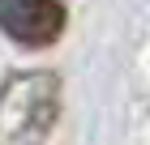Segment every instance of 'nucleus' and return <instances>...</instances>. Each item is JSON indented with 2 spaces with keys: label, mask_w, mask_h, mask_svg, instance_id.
Here are the masks:
<instances>
[{
  "label": "nucleus",
  "mask_w": 150,
  "mask_h": 145,
  "mask_svg": "<svg viewBox=\"0 0 150 145\" xmlns=\"http://www.w3.org/2000/svg\"><path fill=\"white\" fill-rule=\"evenodd\" d=\"M60 115V77L26 68L0 85V145H47Z\"/></svg>",
  "instance_id": "1"
},
{
  "label": "nucleus",
  "mask_w": 150,
  "mask_h": 145,
  "mask_svg": "<svg viewBox=\"0 0 150 145\" xmlns=\"http://www.w3.org/2000/svg\"><path fill=\"white\" fill-rule=\"evenodd\" d=\"M69 13L60 0H0V34L22 47H52Z\"/></svg>",
  "instance_id": "2"
}]
</instances>
